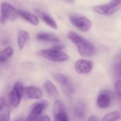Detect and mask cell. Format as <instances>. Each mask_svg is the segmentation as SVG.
<instances>
[{
	"label": "cell",
	"instance_id": "1",
	"mask_svg": "<svg viewBox=\"0 0 121 121\" xmlns=\"http://www.w3.org/2000/svg\"><path fill=\"white\" fill-rule=\"evenodd\" d=\"M67 37L76 45L78 52L82 57H91L96 55V47L89 40L83 38L74 31H69L67 33Z\"/></svg>",
	"mask_w": 121,
	"mask_h": 121
},
{
	"label": "cell",
	"instance_id": "2",
	"mask_svg": "<svg viewBox=\"0 0 121 121\" xmlns=\"http://www.w3.org/2000/svg\"><path fill=\"white\" fill-rule=\"evenodd\" d=\"M121 9V0H112L110 2L97 5L94 7V11L99 14L111 16Z\"/></svg>",
	"mask_w": 121,
	"mask_h": 121
},
{
	"label": "cell",
	"instance_id": "3",
	"mask_svg": "<svg viewBox=\"0 0 121 121\" xmlns=\"http://www.w3.org/2000/svg\"><path fill=\"white\" fill-rule=\"evenodd\" d=\"M38 55L41 57L52 62H65L69 60V56L66 53L54 48L41 50L38 52Z\"/></svg>",
	"mask_w": 121,
	"mask_h": 121
},
{
	"label": "cell",
	"instance_id": "4",
	"mask_svg": "<svg viewBox=\"0 0 121 121\" xmlns=\"http://www.w3.org/2000/svg\"><path fill=\"white\" fill-rule=\"evenodd\" d=\"M25 87L21 82H16L14 84L13 89L9 92L8 96L9 104L13 108H17L21 102V97L23 96Z\"/></svg>",
	"mask_w": 121,
	"mask_h": 121
},
{
	"label": "cell",
	"instance_id": "5",
	"mask_svg": "<svg viewBox=\"0 0 121 121\" xmlns=\"http://www.w3.org/2000/svg\"><path fill=\"white\" fill-rule=\"evenodd\" d=\"M1 23L6 20H14L20 16L19 11L16 9L12 5L7 2H3L1 5Z\"/></svg>",
	"mask_w": 121,
	"mask_h": 121
},
{
	"label": "cell",
	"instance_id": "6",
	"mask_svg": "<svg viewBox=\"0 0 121 121\" xmlns=\"http://www.w3.org/2000/svg\"><path fill=\"white\" fill-rule=\"evenodd\" d=\"M69 21L74 26L82 32H86L89 30L92 26L91 21L84 16H72L69 17Z\"/></svg>",
	"mask_w": 121,
	"mask_h": 121
},
{
	"label": "cell",
	"instance_id": "7",
	"mask_svg": "<svg viewBox=\"0 0 121 121\" xmlns=\"http://www.w3.org/2000/svg\"><path fill=\"white\" fill-rule=\"evenodd\" d=\"M52 77L57 82H58L67 92H69L70 94L74 92V89L73 84L71 79L67 76L61 73H54L52 74Z\"/></svg>",
	"mask_w": 121,
	"mask_h": 121
},
{
	"label": "cell",
	"instance_id": "8",
	"mask_svg": "<svg viewBox=\"0 0 121 121\" xmlns=\"http://www.w3.org/2000/svg\"><path fill=\"white\" fill-rule=\"evenodd\" d=\"M94 67V64L90 60H79L74 64V69L78 74H85L91 72Z\"/></svg>",
	"mask_w": 121,
	"mask_h": 121
},
{
	"label": "cell",
	"instance_id": "9",
	"mask_svg": "<svg viewBox=\"0 0 121 121\" xmlns=\"http://www.w3.org/2000/svg\"><path fill=\"white\" fill-rule=\"evenodd\" d=\"M47 104L43 102H39L36 103L33 105L32 107L30 113L28 116V118H26V121H35L38 120V118L40 116L43 110L46 108Z\"/></svg>",
	"mask_w": 121,
	"mask_h": 121
},
{
	"label": "cell",
	"instance_id": "10",
	"mask_svg": "<svg viewBox=\"0 0 121 121\" xmlns=\"http://www.w3.org/2000/svg\"><path fill=\"white\" fill-rule=\"evenodd\" d=\"M23 96L30 99H40L43 97V92L39 88L30 86L25 87Z\"/></svg>",
	"mask_w": 121,
	"mask_h": 121
},
{
	"label": "cell",
	"instance_id": "11",
	"mask_svg": "<svg viewBox=\"0 0 121 121\" xmlns=\"http://www.w3.org/2000/svg\"><path fill=\"white\" fill-rule=\"evenodd\" d=\"M10 110L6 105L4 97L1 98L0 101V120L2 121H9L10 120Z\"/></svg>",
	"mask_w": 121,
	"mask_h": 121
},
{
	"label": "cell",
	"instance_id": "12",
	"mask_svg": "<svg viewBox=\"0 0 121 121\" xmlns=\"http://www.w3.org/2000/svg\"><path fill=\"white\" fill-rule=\"evenodd\" d=\"M111 103V99L108 94L107 93H101L97 98V106L101 108H108Z\"/></svg>",
	"mask_w": 121,
	"mask_h": 121
},
{
	"label": "cell",
	"instance_id": "13",
	"mask_svg": "<svg viewBox=\"0 0 121 121\" xmlns=\"http://www.w3.org/2000/svg\"><path fill=\"white\" fill-rule=\"evenodd\" d=\"M19 13H20L21 17H22L24 20H26V21H28L33 26H36L38 25L39 18L36 15L31 13L30 12H28V11H19Z\"/></svg>",
	"mask_w": 121,
	"mask_h": 121
},
{
	"label": "cell",
	"instance_id": "14",
	"mask_svg": "<svg viewBox=\"0 0 121 121\" xmlns=\"http://www.w3.org/2000/svg\"><path fill=\"white\" fill-rule=\"evenodd\" d=\"M36 11V13L39 15V16L40 17V18L45 22L50 27L54 28V29H57V24L55 22V19L51 17L50 15H48L46 13H44L40 10H35Z\"/></svg>",
	"mask_w": 121,
	"mask_h": 121
},
{
	"label": "cell",
	"instance_id": "15",
	"mask_svg": "<svg viewBox=\"0 0 121 121\" xmlns=\"http://www.w3.org/2000/svg\"><path fill=\"white\" fill-rule=\"evenodd\" d=\"M43 88L49 96L56 98L58 96V91L54 84L51 82L45 81L43 84Z\"/></svg>",
	"mask_w": 121,
	"mask_h": 121
},
{
	"label": "cell",
	"instance_id": "16",
	"mask_svg": "<svg viewBox=\"0 0 121 121\" xmlns=\"http://www.w3.org/2000/svg\"><path fill=\"white\" fill-rule=\"evenodd\" d=\"M36 38L40 41L44 42H49V43H60V39L52 33H38Z\"/></svg>",
	"mask_w": 121,
	"mask_h": 121
},
{
	"label": "cell",
	"instance_id": "17",
	"mask_svg": "<svg viewBox=\"0 0 121 121\" xmlns=\"http://www.w3.org/2000/svg\"><path fill=\"white\" fill-rule=\"evenodd\" d=\"M86 114V106L84 103L79 102L74 107V115L77 119H83Z\"/></svg>",
	"mask_w": 121,
	"mask_h": 121
},
{
	"label": "cell",
	"instance_id": "18",
	"mask_svg": "<svg viewBox=\"0 0 121 121\" xmlns=\"http://www.w3.org/2000/svg\"><path fill=\"white\" fill-rule=\"evenodd\" d=\"M29 40V34L26 30H21L18 35V45L21 50L26 46L28 40Z\"/></svg>",
	"mask_w": 121,
	"mask_h": 121
},
{
	"label": "cell",
	"instance_id": "19",
	"mask_svg": "<svg viewBox=\"0 0 121 121\" xmlns=\"http://www.w3.org/2000/svg\"><path fill=\"white\" fill-rule=\"evenodd\" d=\"M14 50L12 47H6L4 50L1 51L0 53V62L1 64H3L6 62L13 55Z\"/></svg>",
	"mask_w": 121,
	"mask_h": 121
},
{
	"label": "cell",
	"instance_id": "20",
	"mask_svg": "<svg viewBox=\"0 0 121 121\" xmlns=\"http://www.w3.org/2000/svg\"><path fill=\"white\" fill-rule=\"evenodd\" d=\"M67 113L66 109L63 104L60 101H55L53 104V114L54 118L58 116Z\"/></svg>",
	"mask_w": 121,
	"mask_h": 121
},
{
	"label": "cell",
	"instance_id": "21",
	"mask_svg": "<svg viewBox=\"0 0 121 121\" xmlns=\"http://www.w3.org/2000/svg\"><path fill=\"white\" fill-rule=\"evenodd\" d=\"M103 121H119L121 120V114L117 112V111H113V112H110L108 113H107L106 116H104V117L102 118Z\"/></svg>",
	"mask_w": 121,
	"mask_h": 121
},
{
	"label": "cell",
	"instance_id": "22",
	"mask_svg": "<svg viewBox=\"0 0 121 121\" xmlns=\"http://www.w3.org/2000/svg\"><path fill=\"white\" fill-rule=\"evenodd\" d=\"M115 86H116V90L118 104H119V106H120V108L121 109V80H118L116 82Z\"/></svg>",
	"mask_w": 121,
	"mask_h": 121
},
{
	"label": "cell",
	"instance_id": "23",
	"mask_svg": "<svg viewBox=\"0 0 121 121\" xmlns=\"http://www.w3.org/2000/svg\"><path fill=\"white\" fill-rule=\"evenodd\" d=\"M115 71L118 76L121 77V57L115 65Z\"/></svg>",
	"mask_w": 121,
	"mask_h": 121
},
{
	"label": "cell",
	"instance_id": "24",
	"mask_svg": "<svg viewBox=\"0 0 121 121\" xmlns=\"http://www.w3.org/2000/svg\"><path fill=\"white\" fill-rule=\"evenodd\" d=\"M38 121H50V118H49V116H40L39 118H38Z\"/></svg>",
	"mask_w": 121,
	"mask_h": 121
},
{
	"label": "cell",
	"instance_id": "25",
	"mask_svg": "<svg viewBox=\"0 0 121 121\" xmlns=\"http://www.w3.org/2000/svg\"><path fill=\"white\" fill-rule=\"evenodd\" d=\"M101 119L99 118H98V117H96V116H91L90 118H89V119H88V121H100Z\"/></svg>",
	"mask_w": 121,
	"mask_h": 121
},
{
	"label": "cell",
	"instance_id": "26",
	"mask_svg": "<svg viewBox=\"0 0 121 121\" xmlns=\"http://www.w3.org/2000/svg\"><path fill=\"white\" fill-rule=\"evenodd\" d=\"M52 48H54V49H56V50H60L61 49H62V48H64V45H55V46H54Z\"/></svg>",
	"mask_w": 121,
	"mask_h": 121
},
{
	"label": "cell",
	"instance_id": "27",
	"mask_svg": "<svg viewBox=\"0 0 121 121\" xmlns=\"http://www.w3.org/2000/svg\"><path fill=\"white\" fill-rule=\"evenodd\" d=\"M65 1H67V2H69V3H74V0H65Z\"/></svg>",
	"mask_w": 121,
	"mask_h": 121
}]
</instances>
